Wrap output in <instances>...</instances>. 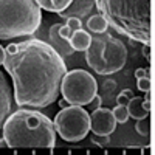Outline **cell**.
I'll list each match as a JSON object with an SVG mask.
<instances>
[{
    "mask_svg": "<svg viewBox=\"0 0 155 155\" xmlns=\"http://www.w3.org/2000/svg\"><path fill=\"white\" fill-rule=\"evenodd\" d=\"M65 25H67L71 31H76V30H81V28H82V20L78 19V17H68Z\"/></svg>",
    "mask_w": 155,
    "mask_h": 155,
    "instance_id": "20",
    "label": "cell"
},
{
    "mask_svg": "<svg viewBox=\"0 0 155 155\" xmlns=\"http://www.w3.org/2000/svg\"><path fill=\"white\" fill-rule=\"evenodd\" d=\"M3 138L11 149L47 147L56 144V130L47 115L31 109H19L6 116L2 126Z\"/></svg>",
    "mask_w": 155,
    "mask_h": 155,
    "instance_id": "3",
    "label": "cell"
},
{
    "mask_svg": "<svg viewBox=\"0 0 155 155\" xmlns=\"http://www.w3.org/2000/svg\"><path fill=\"white\" fill-rule=\"evenodd\" d=\"M53 126L62 140L76 143L85 138L90 130V115L82 106L68 104L56 115Z\"/></svg>",
    "mask_w": 155,
    "mask_h": 155,
    "instance_id": "7",
    "label": "cell"
},
{
    "mask_svg": "<svg viewBox=\"0 0 155 155\" xmlns=\"http://www.w3.org/2000/svg\"><path fill=\"white\" fill-rule=\"evenodd\" d=\"M127 112L129 116H132L135 120H141V118H149V113L144 107H143V98L140 96H132L127 102Z\"/></svg>",
    "mask_w": 155,
    "mask_h": 155,
    "instance_id": "13",
    "label": "cell"
},
{
    "mask_svg": "<svg viewBox=\"0 0 155 155\" xmlns=\"http://www.w3.org/2000/svg\"><path fill=\"white\" fill-rule=\"evenodd\" d=\"M68 42L74 51H85L88 48L90 42H92V36H90L88 31L81 28V30H76L71 33V37L68 39Z\"/></svg>",
    "mask_w": 155,
    "mask_h": 155,
    "instance_id": "12",
    "label": "cell"
},
{
    "mask_svg": "<svg viewBox=\"0 0 155 155\" xmlns=\"http://www.w3.org/2000/svg\"><path fill=\"white\" fill-rule=\"evenodd\" d=\"M101 104H102V98H101V96H99V95L96 93V95L93 96V99H92V101H90V102H88V104H87V106H88L90 109H92V110H95V109H98V107H101Z\"/></svg>",
    "mask_w": 155,
    "mask_h": 155,
    "instance_id": "22",
    "label": "cell"
},
{
    "mask_svg": "<svg viewBox=\"0 0 155 155\" xmlns=\"http://www.w3.org/2000/svg\"><path fill=\"white\" fill-rule=\"evenodd\" d=\"M3 59H5V48L0 45V65L3 64Z\"/></svg>",
    "mask_w": 155,
    "mask_h": 155,
    "instance_id": "25",
    "label": "cell"
},
{
    "mask_svg": "<svg viewBox=\"0 0 155 155\" xmlns=\"http://www.w3.org/2000/svg\"><path fill=\"white\" fill-rule=\"evenodd\" d=\"M116 88V82L113 79H107L104 84H102V92H104L106 95H110L112 92H115Z\"/></svg>",
    "mask_w": 155,
    "mask_h": 155,
    "instance_id": "21",
    "label": "cell"
},
{
    "mask_svg": "<svg viewBox=\"0 0 155 155\" xmlns=\"http://www.w3.org/2000/svg\"><path fill=\"white\" fill-rule=\"evenodd\" d=\"M135 130H137L140 135H143V137H149V134H150V124H149V120H147V118L137 120Z\"/></svg>",
    "mask_w": 155,
    "mask_h": 155,
    "instance_id": "17",
    "label": "cell"
},
{
    "mask_svg": "<svg viewBox=\"0 0 155 155\" xmlns=\"http://www.w3.org/2000/svg\"><path fill=\"white\" fill-rule=\"evenodd\" d=\"M61 93L68 104L84 107L98 93V82L85 70H71L62 78Z\"/></svg>",
    "mask_w": 155,
    "mask_h": 155,
    "instance_id": "6",
    "label": "cell"
},
{
    "mask_svg": "<svg viewBox=\"0 0 155 155\" xmlns=\"http://www.w3.org/2000/svg\"><path fill=\"white\" fill-rule=\"evenodd\" d=\"M112 113H113L115 121H116V123H121V124L127 123V120L130 118V116H129V112H127V106L116 104V107L112 110Z\"/></svg>",
    "mask_w": 155,
    "mask_h": 155,
    "instance_id": "16",
    "label": "cell"
},
{
    "mask_svg": "<svg viewBox=\"0 0 155 155\" xmlns=\"http://www.w3.org/2000/svg\"><path fill=\"white\" fill-rule=\"evenodd\" d=\"M150 78V74H149V70H146V68H138L137 71H135V78L137 79H140V78Z\"/></svg>",
    "mask_w": 155,
    "mask_h": 155,
    "instance_id": "24",
    "label": "cell"
},
{
    "mask_svg": "<svg viewBox=\"0 0 155 155\" xmlns=\"http://www.w3.org/2000/svg\"><path fill=\"white\" fill-rule=\"evenodd\" d=\"M36 3L41 9H47L50 12H58L59 14L71 3V0H36Z\"/></svg>",
    "mask_w": 155,
    "mask_h": 155,
    "instance_id": "14",
    "label": "cell"
},
{
    "mask_svg": "<svg viewBox=\"0 0 155 155\" xmlns=\"http://www.w3.org/2000/svg\"><path fill=\"white\" fill-rule=\"evenodd\" d=\"M127 61L126 45L107 31L92 37L85 50V62L98 74L107 76L120 71Z\"/></svg>",
    "mask_w": 155,
    "mask_h": 155,
    "instance_id": "5",
    "label": "cell"
},
{
    "mask_svg": "<svg viewBox=\"0 0 155 155\" xmlns=\"http://www.w3.org/2000/svg\"><path fill=\"white\" fill-rule=\"evenodd\" d=\"M71 30L67 27V25H61V27H59V34H61V37H64V39H65V41H68V39L71 37Z\"/></svg>",
    "mask_w": 155,
    "mask_h": 155,
    "instance_id": "23",
    "label": "cell"
},
{
    "mask_svg": "<svg viewBox=\"0 0 155 155\" xmlns=\"http://www.w3.org/2000/svg\"><path fill=\"white\" fill-rule=\"evenodd\" d=\"M116 121L113 118L112 110L106 107H98L90 113V130L95 135H104L109 137L115 132Z\"/></svg>",
    "mask_w": 155,
    "mask_h": 155,
    "instance_id": "8",
    "label": "cell"
},
{
    "mask_svg": "<svg viewBox=\"0 0 155 155\" xmlns=\"http://www.w3.org/2000/svg\"><path fill=\"white\" fill-rule=\"evenodd\" d=\"M87 27H88L90 31H93L96 34H102V33L107 31L109 23H107V20L102 17L101 14H95V16H92L87 20Z\"/></svg>",
    "mask_w": 155,
    "mask_h": 155,
    "instance_id": "15",
    "label": "cell"
},
{
    "mask_svg": "<svg viewBox=\"0 0 155 155\" xmlns=\"http://www.w3.org/2000/svg\"><path fill=\"white\" fill-rule=\"evenodd\" d=\"M59 106L64 109V107H67V106H68V102H67L65 99H61V101H59Z\"/></svg>",
    "mask_w": 155,
    "mask_h": 155,
    "instance_id": "27",
    "label": "cell"
},
{
    "mask_svg": "<svg viewBox=\"0 0 155 155\" xmlns=\"http://www.w3.org/2000/svg\"><path fill=\"white\" fill-rule=\"evenodd\" d=\"M95 8V0H71V3L59 12V17L68 19V17H78L84 19L87 17Z\"/></svg>",
    "mask_w": 155,
    "mask_h": 155,
    "instance_id": "9",
    "label": "cell"
},
{
    "mask_svg": "<svg viewBox=\"0 0 155 155\" xmlns=\"http://www.w3.org/2000/svg\"><path fill=\"white\" fill-rule=\"evenodd\" d=\"M11 99H12V93H11L8 79L0 71V129H2L6 116L11 112Z\"/></svg>",
    "mask_w": 155,
    "mask_h": 155,
    "instance_id": "11",
    "label": "cell"
},
{
    "mask_svg": "<svg viewBox=\"0 0 155 155\" xmlns=\"http://www.w3.org/2000/svg\"><path fill=\"white\" fill-rule=\"evenodd\" d=\"M149 50H150V48H149V45H144V48H143V54H144L146 58H149V53H150Z\"/></svg>",
    "mask_w": 155,
    "mask_h": 155,
    "instance_id": "26",
    "label": "cell"
},
{
    "mask_svg": "<svg viewBox=\"0 0 155 155\" xmlns=\"http://www.w3.org/2000/svg\"><path fill=\"white\" fill-rule=\"evenodd\" d=\"M2 65L14 85L19 107L42 109L58 99L67 67L62 56L41 39H30L5 48Z\"/></svg>",
    "mask_w": 155,
    "mask_h": 155,
    "instance_id": "1",
    "label": "cell"
},
{
    "mask_svg": "<svg viewBox=\"0 0 155 155\" xmlns=\"http://www.w3.org/2000/svg\"><path fill=\"white\" fill-rule=\"evenodd\" d=\"M2 147H8V144H6V140H5V138L0 140V149H2Z\"/></svg>",
    "mask_w": 155,
    "mask_h": 155,
    "instance_id": "28",
    "label": "cell"
},
{
    "mask_svg": "<svg viewBox=\"0 0 155 155\" xmlns=\"http://www.w3.org/2000/svg\"><path fill=\"white\" fill-rule=\"evenodd\" d=\"M42 22L36 0H0V39L31 36Z\"/></svg>",
    "mask_w": 155,
    "mask_h": 155,
    "instance_id": "4",
    "label": "cell"
},
{
    "mask_svg": "<svg viewBox=\"0 0 155 155\" xmlns=\"http://www.w3.org/2000/svg\"><path fill=\"white\" fill-rule=\"evenodd\" d=\"M132 96H134L132 90L126 88V90H123V92H121L118 96H116V104H120V106H127L129 99H130Z\"/></svg>",
    "mask_w": 155,
    "mask_h": 155,
    "instance_id": "18",
    "label": "cell"
},
{
    "mask_svg": "<svg viewBox=\"0 0 155 155\" xmlns=\"http://www.w3.org/2000/svg\"><path fill=\"white\" fill-rule=\"evenodd\" d=\"M137 87H138V90H141V92H144V93H147V92H150V87H152V81H150V78H140L138 79V82H137Z\"/></svg>",
    "mask_w": 155,
    "mask_h": 155,
    "instance_id": "19",
    "label": "cell"
},
{
    "mask_svg": "<svg viewBox=\"0 0 155 155\" xmlns=\"http://www.w3.org/2000/svg\"><path fill=\"white\" fill-rule=\"evenodd\" d=\"M59 27H61L59 23H54V25H51V27H50V30H48V44L53 47L62 58L71 56L74 50H73V47L70 45L68 41H65L64 37H61Z\"/></svg>",
    "mask_w": 155,
    "mask_h": 155,
    "instance_id": "10",
    "label": "cell"
},
{
    "mask_svg": "<svg viewBox=\"0 0 155 155\" xmlns=\"http://www.w3.org/2000/svg\"><path fill=\"white\" fill-rule=\"evenodd\" d=\"M95 5L116 33L144 45L150 44V0H95Z\"/></svg>",
    "mask_w": 155,
    "mask_h": 155,
    "instance_id": "2",
    "label": "cell"
}]
</instances>
